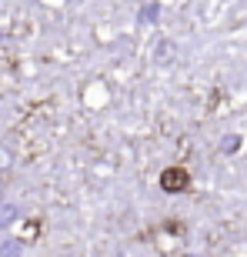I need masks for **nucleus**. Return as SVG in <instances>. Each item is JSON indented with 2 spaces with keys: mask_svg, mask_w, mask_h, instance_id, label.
I'll return each mask as SVG.
<instances>
[{
  "mask_svg": "<svg viewBox=\"0 0 247 257\" xmlns=\"http://www.w3.org/2000/svg\"><path fill=\"white\" fill-rule=\"evenodd\" d=\"M14 220H17V207H14V204H4V207H0V227H7Z\"/></svg>",
  "mask_w": 247,
  "mask_h": 257,
  "instance_id": "7ed1b4c3",
  "label": "nucleus"
},
{
  "mask_svg": "<svg viewBox=\"0 0 247 257\" xmlns=\"http://www.w3.org/2000/svg\"><path fill=\"white\" fill-rule=\"evenodd\" d=\"M161 187L167 194H184L190 187V174L184 171V167H167V171L161 174Z\"/></svg>",
  "mask_w": 247,
  "mask_h": 257,
  "instance_id": "f257e3e1",
  "label": "nucleus"
},
{
  "mask_svg": "<svg viewBox=\"0 0 247 257\" xmlns=\"http://www.w3.org/2000/svg\"><path fill=\"white\" fill-rule=\"evenodd\" d=\"M24 254V244L20 240H4L0 244V257H20Z\"/></svg>",
  "mask_w": 247,
  "mask_h": 257,
  "instance_id": "f03ea898",
  "label": "nucleus"
}]
</instances>
